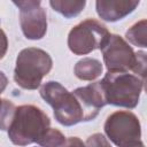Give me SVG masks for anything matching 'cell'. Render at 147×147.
I'll list each match as a JSON object with an SVG mask.
<instances>
[{
    "instance_id": "12",
    "label": "cell",
    "mask_w": 147,
    "mask_h": 147,
    "mask_svg": "<svg viewBox=\"0 0 147 147\" xmlns=\"http://www.w3.org/2000/svg\"><path fill=\"white\" fill-rule=\"evenodd\" d=\"M49 6L53 8V10L57 11L65 18H72L79 15L85 6V0H51Z\"/></svg>"
},
{
    "instance_id": "8",
    "label": "cell",
    "mask_w": 147,
    "mask_h": 147,
    "mask_svg": "<svg viewBox=\"0 0 147 147\" xmlns=\"http://www.w3.org/2000/svg\"><path fill=\"white\" fill-rule=\"evenodd\" d=\"M20 9V24L26 39L39 40L47 32V14L39 0L13 1Z\"/></svg>"
},
{
    "instance_id": "19",
    "label": "cell",
    "mask_w": 147,
    "mask_h": 147,
    "mask_svg": "<svg viewBox=\"0 0 147 147\" xmlns=\"http://www.w3.org/2000/svg\"><path fill=\"white\" fill-rule=\"evenodd\" d=\"M63 147H86V145L78 137H69Z\"/></svg>"
},
{
    "instance_id": "18",
    "label": "cell",
    "mask_w": 147,
    "mask_h": 147,
    "mask_svg": "<svg viewBox=\"0 0 147 147\" xmlns=\"http://www.w3.org/2000/svg\"><path fill=\"white\" fill-rule=\"evenodd\" d=\"M8 49V39L5 31L0 28V60H2Z\"/></svg>"
},
{
    "instance_id": "9",
    "label": "cell",
    "mask_w": 147,
    "mask_h": 147,
    "mask_svg": "<svg viewBox=\"0 0 147 147\" xmlns=\"http://www.w3.org/2000/svg\"><path fill=\"white\" fill-rule=\"evenodd\" d=\"M72 93L82 107L84 115L83 122L93 121L99 115L101 108L106 106V100L100 82L91 83L86 86L78 87Z\"/></svg>"
},
{
    "instance_id": "1",
    "label": "cell",
    "mask_w": 147,
    "mask_h": 147,
    "mask_svg": "<svg viewBox=\"0 0 147 147\" xmlns=\"http://www.w3.org/2000/svg\"><path fill=\"white\" fill-rule=\"evenodd\" d=\"M51 127L47 114L34 105H22L16 107L15 116L8 127L9 140L16 146L37 144Z\"/></svg>"
},
{
    "instance_id": "4",
    "label": "cell",
    "mask_w": 147,
    "mask_h": 147,
    "mask_svg": "<svg viewBox=\"0 0 147 147\" xmlns=\"http://www.w3.org/2000/svg\"><path fill=\"white\" fill-rule=\"evenodd\" d=\"M40 96L53 108L55 119L63 126H72L84 121L82 107L74 95L59 82L49 80L39 88Z\"/></svg>"
},
{
    "instance_id": "11",
    "label": "cell",
    "mask_w": 147,
    "mask_h": 147,
    "mask_svg": "<svg viewBox=\"0 0 147 147\" xmlns=\"http://www.w3.org/2000/svg\"><path fill=\"white\" fill-rule=\"evenodd\" d=\"M103 71L102 63L94 57H83L79 60L74 68L75 76L80 80L92 82L101 76Z\"/></svg>"
},
{
    "instance_id": "16",
    "label": "cell",
    "mask_w": 147,
    "mask_h": 147,
    "mask_svg": "<svg viewBox=\"0 0 147 147\" xmlns=\"http://www.w3.org/2000/svg\"><path fill=\"white\" fill-rule=\"evenodd\" d=\"M132 71L133 75L138 76L142 80H146V52L138 51L136 53V64Z\"/></svg>"
},
{
    "instance_id": "10",
    "label": "cell",
    "mask_w": 147,
    "mask_h": 147,
    "mask_svg": "<svg viewBox=\"0 0 147 147\" xmlns=\"http://www.w3.org/2000/svg\"><path fill=\"white\" fill-rule=\"evenodd\" d=\"M139 3V0H98L95 9L102 21L117 22L131 14Z\"/></svg>"
},
{
    "instance_id": "20",
    "label": "cell",
    "mask_w": 147,
    "mask_h": 147,
    "mask_svg": "<svg viewBox=\"0 0 147 147\" xmlns=\"http://www.w3.org/2000/svg\"><path fill=\"white\" fill-rule=\"evenodd\" d=\"M7 85H8V78H7V76L2 71H0V94L6 90Z\"/></svg>"
},
{
    "instance_id": "21",
    "label": "cell",
    "mask_w": 147,
    "mask_h": 147,
    "mask_svg": "<svg viewBox=\"0 0 147 147\" xmlns=\"http://www.w3.org/2000/svg\"><path fill=\"white\" fill-rule=\"evenodd\" d=\"M130 147H145V145H144V142L140 140V141H138L137 144H134V145H132V146H130Z\"/></svg>"
},
{
    "instance_id": "17",
    "label": "cell",
    "mask_w": 147,
    "mask_h": 147,
    "mask_svg": "<svg viewBox=\"0 0 147 147\" xmlns=\"http://www.w3.org/2000/svg\"><path fill=\"white\" fill-rule=\"evenodd\" d=\"M86 147H111L108 139L102 133H93L86 140Z\"/></svg>"
},
{
    "instance_id": "3",
    "label": "cell",
    "mask_w": 147,
    "mask_h": 147,
    "mask_svg": "<svg viewBox=\"0 0 147 147\" xmlns=\"http://www.w3.org/2000/svg\"><path fill=\"white\" fill-rule=\"evenodd\" d=\"M15 64V83L24 90H37L40 87L42 78L52 70L53 60L46 51L28 47L18 53Z\"/></svg>"
},
{
    "instance_id": "22",
    "label": "cell",
    "mask_w": 147,
    "mask_h": 147,
    "mask_svg": "<svg viewBox=\"0 0 147 147\" xmlns=\"http://www.w3.org/2000/svg\"><path fill=\"white\" fill-rule=\"evenodd\" d=\"M1 102H2V99L0 98V107H1Z\"/></svg>"
},
{
    "instance_id": "14",
    "label": "cell",
    "mask_w": 147,
    "mask_h": 147,
    "mask_svg": "<svg viewBox=\"0 0 147 147\" xmlns=\"http://www.w3.org/2000/svg\"><path fill=\"white\" fill-rule=\"evenodd\" d=\"M65 141L67 139L60 130L49 127L46 133L39 139L37 145H39L40 147H63Z\"/></svg>"
},
{
    "instance_id": "6",
    "label": "cell",
    "mask_w": 147,
    "mask_h": 147,
    "mask_svg": "<svg viewBox=\"0 0 147 147\" xmlns=\"http://www.w3.org/2000/svg\"><path fill=\"white\" fill-rule=\"evenodd\" d=\"M108 139L117 147H130L141 138L140 121L132 111L118 110L110 114L103 125Z\"/></svg>"
},
{
    "instance_id": "15",
    "label": "cell",
    "mask_w": 147,
    "mask_h": 147,
    "mask_svg": "<svg viewBox=\"0 0 147 147\" xmlns=\"http://www.w3.org/2000/svg\"><path fill=\"white\" fill-rule=\"evenodd\" d=\"M16 106L7 99H2L1 107H0V130L7 131L10 126L13 118L15 116Z\"/></svg>"
},
{
    "instance_id": "5",
    "label": "cell",
    "mask_w": 147,
    "mask_h": 147,
    "mask_svg": "<svg viewBox=\"0 0 147 147\" xmlns=\"http://www.w3.org/2000/svg\"><path fill=\"white\" fill-rule=\"evenodd\" d=\"M110 32L107 26L94 18H87L75 25L68 34V47L76 55H86L101 49Z\"/></svg>"
},
{
    "instance_id": "7",
    "label": "cell",
    "mask_w": 147,
    "mask_h": 147,
    "mask_svg": "<svg viewBox=\"0 0 147 147\" xmlns=\"http://www.w3.org/2000/svg\"><path fill=\"white\" fill-rule=\"evenodd\" d=\"M100 51L108 72H129L133 70L136 53L119 34L110 33Z\"/></svg>"
},
{
    "instance_id": "2",
    "label": "cell",
    "mask_w": 147,
    "mask_h": 147,
    "mask_svg": "<svg viewBox=\"0 0 147 147\" xmlns=\"http://www.w3.org/2000/svg\"><path fill=\"white\" fill-rule=\"evenodd\" d=\"M99 82L106 105L129 109L138 106L145 85V80L129 72H107Z\"/></svg>"
},
{
    "instance_id": "13",
    "label": "cell",
    "mask_w": 147,
    "mask_h": 147,
    "mask_svg": "<svg viewBox=\"0 0 147 147\" xmlns=\"http://www.w3.org/2000/svg\"><path fill=\"white\" fill-rule=\"evenodd\" d=\"M147 21L144 18L137 23H134L125 33L126 40L132 45L141 48L147 47Z\"/></svg>"
}]
</instances>
